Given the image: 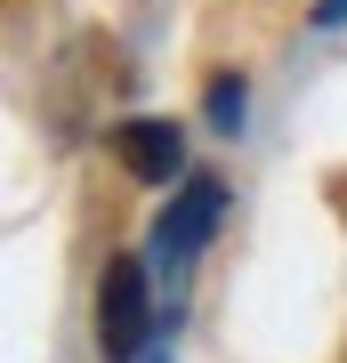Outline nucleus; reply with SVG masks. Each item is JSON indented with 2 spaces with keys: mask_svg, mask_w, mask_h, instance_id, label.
Returning a JSON list of instances; mask_svg holds the SVG:
<instances>
[{
  "mask_svg": "<svg viewBox=\"0 0 347 363\" xmlns=\"http://www.w3.org/2000/svg\"><path fill=\"white\" fill-rule=\"evenodd\" d=\"M243 105H250V89H243V81H234V73H210L202 113H210V130H219V138H234V130H243Z\"/></svg>",
  "mask_w": 347,
  "mask_h": 363,
  "instance_id": "nucleus-4",
  "label": "nucleus"
},
{
  "mask_svg": "<svg viewBox=\"0 0 347 363\" xmlns=\"http://www.w3.org/2000/svg\"><path fill=\"white\" fill-rule=\"evenodd\" d=\"M219 218H226V186L210 178V169H194V178L170 194V210H162V226H154V259L162 267H186L194 250L219 234Z\"/></svg>",
  "mask_w": 347,
  "mask_h": 363,
  "instance_id": "nucleus-2",
  "label": "nucleus"
},
{
  "mask_svg": "<svg viewBox=\"0 0 347 363\" xmlns=\"http://www.w3.org/2000/svg\"><path fill=\"white\" fill-rule=\"evenodd\" d=\"M114 162L129 178H145V186H170V178H186V138H178V121H162V113H129L114 130Z\"/></svg>",
  "mask_w": 347,
  "mask_h": 363,
  "instance_id": "nucleus-3",
  "label": "nucleus"
},
{
  "mask_svg": "<svg viewBox=\"0 0 347 363\" xmlns=\"http://www.w3.org/2000/svg\"><path fill=\"white\" fill-rule=\"evenodd\" d=\"M315 25H347V0H315Z\"/></svg>",
  "mask_w": 347,
  "mask_h": 363,
  "instance_id": "nucleus-5",
  "label": "nucleus"
},
{
  "mask_svg": "<svg viewBox=\"0 0 347 363\" xmlns=\"http://www.w3.org/2000/svg\"><path fill=\"white\" fill-rule=\"evenodd\" d=\"M138 363H170V355H162V347H145V355H138Z\"/></svg>",
  "mask_w": 347,
  "mask_h": 363,
  "instance_id": "nucleus-6",
  "label": "nucleus"
},
{
  "mask_svg": "<svg viewBox=\"0 0 347 363\" xmlns=\"http://www.w3.org/2000/svg\"><path fill=\"white\" fill-rule=\"evenodd\" d=\"M97 347H105V363H138L145 347H154V283H145V259H105Z\"/></svg>",
  "mask_w": 347,
  "mask_h": 363,
  "instance_id": "nucleus-1",
  "label": "nucleus"
}]
</instances>
